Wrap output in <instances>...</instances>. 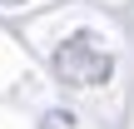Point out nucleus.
Segmentation results:
<instances>
[{
    "instance_id": "1",
    "label": "nucleus",
    "mask_w": 134,
    "mask_h": 129,
    "mask_svg": "<svg viewBox=\"0 0 134 129\" xmlns=\"http://www.w3.org/2000/svg\"><path fill=\"white\" fill-rule=\"evenodd\" d=\"M55 75L65 80V85H104L109 75H114V55L99 45V40H90V35H70L60 50H55Z\"/></svg>"
},
{
    "instance_id": "2",
    "label": "nucleus",
    "mask_w": 134,
    "mask_h": 129,
    "mask_svg": "<svg viewBox=\"0 0 134 129\" xmlns=\"http://www.w3.org/2000/svg\"><path fill=\"white\" fill-rule=\"evenodd\" d=\"M0 5H20V0H0Z\"/></svg>"
}]
</instances>
